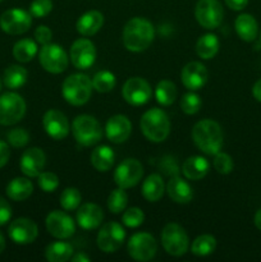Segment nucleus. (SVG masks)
Instances as JSON below:
<instances>
[{
  "label": "nucleus",
  "mask_w": 261,
  "mask_h": 262,
  "mask_svg": "<svg viewBox=\"0 0 261 262\" xmlns=\"http://www.w3.org/2000/svg\"><path fill=\"white\" fill-rule=\"evenodd\" d=\"M177 95H178V91H177L176 84L168 79L159 82L155 89L156 101L163 106H169L173 104L177 99Z\"/></svg>",
  "instance_id": "obj_34"
},
{
  "label": "nucleus",
  "mask_w": 261,
  "mask_h": 262,
  "mask_svg": "<svg viewBox=\"0 0 261 262\" xmlns=\"http://www.w3.org/2000/svg\"><path fill=\"white\" fill-rule=\"evenodd\" d=\"M2 87H3V82H2V79H0V91H2Z\"/></svg>",
  "instance_id": "obj_53"
},
{
  "label": "nucleus",
  "mask_w": 261,
  "mask_h": 262,
  "mask_svg": "<svg viewBox=\"0 0 261 262\" xmlns=\"http://www.w3.org/2000/svg\"><path fill=\"white\" fill-rule=\"evenodd\" d=\"M219 38L214 33H206L202 35L201 37L197 40L196 43V53L204 60H209L212 59L219 51Z\"/></svg>",
  "instance_id": "obj_30"
},
{
  "label": "nucleus",
  "mask_w": 261,
  "mask_h": 262,
  "mask_svg": "<svg viewBox=\"0 0 261 262\" xmlns=\"http://www.w3.org/2000/svg\"><path fill=\"white\" fill-rule=\"evenodd\" d=\"M123 99L133 106H141L148 102L151 97V87L146 79L132 77L123 84Z\"/></svg>",
  "instance_id": "obj_14"
},
{
  "label": "nucleus",
  "mask_w": 261,
  "mask_h": 262,
  "mask_svg": "<svg viewBox=\"0 0 261 262\" xmlns=\"http://www.w3.org/2000/svg\"><path fill=\"white\" fill-rule=\"evenodd\" d=\"M30 141V135L25 128H14L8 133V142L13 147H25Z\"/></svg>",
  "instance_id": "obj_44"
},
{
  "label": "nucleus",
  "mask_w": 261,
  "mask_h": 262,
  "mask_svg": "<svg viewBox=\"0 0 261 262\" xmlns=\"http://www.w3.org/2000/svg\"><path fill=\"white\" fill-rule=\"evenodd\" d=\"M125 239V232L120 224L115 222L106 223L97 233V247L105 253H113L122 247Z\"/></svg>",
  "instance_id": "obj_12"
},
{
  "label": "nucleus",
  "mask_w": 261,
  "mask_h": 262,
  "mask_svg": "<svg viewBox=\"0 0 261 262\" xmlns=\"http://www.w3.org/2000/svg\"><path fill=\"white\" fill-rule=\"evenodd\" d=\"M38 60L46 72L53 74L63 73L69 63L68 54L60 45H56V43L42 45L38 53Z\"/></svg>",
  "instance_id": "obj_8"
},
{
  "label": "nucleus",
  "mask_w": 261,
  "mask_h": 262,
  "mask_svg": "<svg viewBox=\"0 0 261 262\" xmlns=\"http://www.w3.org/2000/svg\"><path fill=\"white\" fill-rule=\"evenodd\" d=\"M145 222V214L138 207H129L124 210L122 216V223L128 228H138Z\"/></svg>",
  "instance_id": "obj_40"
},
{
  "label": "nucleus",
  "mask_w": 261,
  "mask_h": 262,
  "mask_svg": "<svg viewBox=\"0 0 261 262\" xmlns=\"http://www.w3.org/2000/svg\"><path fill=\"white\" fill-rule=\"evenodd\" d=\"M210 164L202 156H191L182 165V173L189 181H200L209 173Z\"/></svg>",
  "instance_id": "obj_24"
},
{
  "label": "nucleus",
  "mask_w": 261,
  "mask_h": 262,
  "mask_svg": "<svg viewBox=\"0 0 261 262\" xmlns=\"http://www.w3.org/2000/svg\"><path fill=\"white\" fill-rule=\"evenodd\" d=\"M53 10L51 0H33L30 5V13L35 18H44Z\"/></svg>",
  "instance_id": "obj_43"
},
{
  "label": "nucleus",
  "mask_w": 261,
  "mask_h": 262,
  "mask_svg": "<svg viewBox=\"0 0 261 262\" xmlns=\"http://www.w3.org/2000/svg\"><path fill=\"white\" fill-rule=\"evenodd\" d=\"M197 22L206 30H214L223 22L224 10L219 0H199L194 8Z\"/></svg>",
  "instance_id": "obj_9"
},
{
  "label": "nucleus",
  "mask_w": 261,
  "mask_h": 262,
  "mask_svg": "<svg viewBox=\"0 0 261 262\" xmlns=\"http://www.w3.org/2000/svg\"><path fill=\"white\" fill-rule=\"evenodd\" d=\"M26 114V101L15 92H7L0 96V124L13 125Z\"/></svg>",
  "instance_id": "obj_7"
},
{
  "label": "nucleus",
  "mask_w": 261,
  "mask_h": 262,
  "mask_svg": "<svg viewBox=\"0 0 261 262\" xmlns=\"http://www.w3.org/2000/svg\"><path fill=\"white\" fill-rule=\"evenodd\" d=\"M225 4L233 10H243L248 4V0H224Z\"/></svg>",
  "instance_id": "obj_48"
},
{
  "label": "nucleus",
  "mask_w": 261,
  "mask_h": 262,
  "mask_svg": "<svg viewBox=\"0 0 261 262\" xmlns=\"http://www.w3.org/2000/svg\"><path fill=\"white\" fill-rule=\"evenodd\" d=\"M8 233H9L10 239L17 245H30L35 242L37 238L38 228L31 219L19 217L10 223Z\"/></svg>",
  "instance_id": "obj_17"
},
{
  "label": "nucleus",
  "mask_w": 261,
  "mask_h": 262,
  "mask_svg": "<svg viewBox=\"0 0 261 262\" xmlns=\"http://www.w3.org/2000/svg\"><path fill=\"white\" fill-rule=\"evenodd\" d=\"M46 229L58 239H67L76 232V223L64 211H51L45 220Z\"/></svg>",
  "instance_id": "obj_16"
},
{
  "label": "nucleus",
  "mask_w": 261,
  "mask_h": 262,
  "mask_svg": "<svg viewBox=\"0 0 261 262\" xmlns=\"http://www.w3.org/2000/svg\"><path fill=\"white\" fill-rule=\"evenodd\" d=\"M155 38V28L150 20L135 17L125 23L123 28V43L127 50L141 53L153 43Z\"/></svg>",
  "instance_id": "obj_1"
},
{
  "label": "nucleus",
  "mask_w": 261,
  "mask_h": 262,
  "mask_svg": "<svg viewBox=\"0 0 261 262\" xmlns=\"http://www.w3.org/2000/svg\"><path fill=\"white\" fill-rule=\"evenodd\" d=\"M42 125L46 135L55 141L64 140L69 133V122L66 115L55 109L48 110L44 114Z\"/></svg>",
  "instance_id": "obj_18"
},
{
  "label": "nucleus",
  "mask_w": 261,
  "mask_h": 262,
  "mask_svg": "<svg viewBox=\"0 0 261 262\" xmlns=\"http://www.w3.org/2000/svg\"><path fill=\"white\" fill-rule=\"evenodd\" d=\"M71 260L73 262H89L90 257H89V256L84 255L83 252H79V253H77V255L72 256Z\"/></svg>",
  "instance_id": "obj_50"
},
{
  "label": "nucleus",
  "mask_w": 261,
  "mask_h": 262,
  "mask_svg": "<svg viewBox=\"0 0 261 262\" xmlns=\"http://www.w3.org/2000/svg\"><path fill=\"white\" fill-rule=\"evenodd\" d=\"M117 84V78L114 74L109 71L97 72L92 78V87L100 94H106L110 92Z\"/></svg>",
  "instance_id": "obj_36"
},
{
  "label": "nucleus",
  "mask_w": 261,
  "mask_h": 262,
  "mask_svg": "<svg viewBox=\"0 0 261 262\" xmlns=\"http://www.w3.org/2000/svg\"><path fill=\"white\" fill-rule=\"evenodd\" d=\"M166 192L169 197L177 204H188L193 197L191 186L181 177H173L166 184Z\"/></svg>",
  "instance_id": "obj_25"
},
{
  "label": "nucleus",
  "mask_w": 261,
  "mask_h": 262,
  "mask_svg": "<svg viewBox=\"0 0 261 262\" xmlns=\"http://www.w3.org/2000/svg\"><path fill=\"white\" fill-rule=\"evenodd\" d=\"M37 54V43L31 38H22L15 42L13 48V56L20 63H28Z\"/></svg>",
  "instance_id": "obj_32"
},
{
  "label": "nucleus",
  "mask_w": 261,
  "mask_h": 262,
  "mask_svg": "<svg viewBox=\"0 0 261 262\" xmlns=\"http://www.w3.org/2000/svg\"><path fill=\"white\" fill-rule=\"evenodd\" d=\"M32 25V15L31 13L23 9L5 10L0 15V28L8 35H22L27 32Z\"/></svg>",
  "instance_id": "obj_11"
},
{
  "label": "nucleus",
  "mask_w": 261,
  "mask_h": 262,
  "mask_svg": "<svg viewBox=\"0 0 261 262\" xmlns=\"http://www.w3.org/2000/svg\"><path fill=\"white\" fill-rule=\"evenodd\" d=\"M69 58L77 69H89L96 60V48L89 38H78L72 45Z\"/></svg>",
  "instance_id": "obj_15"
},
{
  "label": "nucleus",
  "mask_w": 261,
  "mask_h": 262,
  "mask_svg": "<svg viewBox=\"0 0 261 262\" xmlns=\"http://www.w3.org/2000/svg\"><path fill=\"white\" fill-rule=\"evenodd\" d=\"M215 158H214V161H212V165H214V169L217 171L219 174H223V176H225V174H229L230 171L233 170V166H234V164H233V159L230 158L228 154L225 152H217L215 154Z\"/></svg>",
  "instance_id": "obj_42"
},
{
  "label": "nucleus",
  "mask_w": 261,
  "mask_h": 262,
  "mask_svg": "<svg viewBox=\"0 0 261 262\" xmlns=\"http://www.w3.org/2000/svg\"><path fill=\"white\" fill-rule=\"evenodd\" d=\"M104 25V15L99 10H90L82 14L76 23V28L82 36H94Z\"/></svg>",
  "instance_id": "obj_23"
},
{
  "label": "nucleus",
  "mask_w": 261,
  "mask_h": 262,
  "mask_svg": "<svg viewBox=\"0 0 261 262\" xmlns=\"http://www.w3.org/2000/svg\"><path fill=\"white\" fill-rule=\"evenodd\" d=\"M253 222H255L256 228H257L258 230H261V209L257 210V212L255 214V219H253Z\"/></svg>",
  "instance_id": "obj_51"
},
{
  "label": "nucleus",
  "mask_w": 261,
  "mask_h": 262,
  "mask_svg": "<svg viewBox=\"0 0 261 262\" xmlns=\"http://www.w3.org/2000/svg\"><path fill=\"white\" fill-rule=\"evenodd\" d=\"M81 200V192L73 187L66 188L60 194V205L66 211H73V210L78 209Z\"/></svg>",
  "instance_id": "obj_38"
},
{
  "label": "nucleus",
  "mask_w": 261,
  "mask_h": 262,
  "mask_svg": "<svg viewBox=\"0 0 261 262\" xmlns=\"http://www.w3.org/2000/svg\"><path fill=\"white\" fill-rule=\"evenodd\" d=\"M252 95L258 102H261V79H258L252 87Z\"/></svg>",
  "instance_id": "obj_49"
},
{
  "label": "nucleus",
  "mask_w": 261,
  "mask_h": 262,
  "mask_svg": "<svg viewBox=\"0 0 261 262\" xmlns=\"http://www.w3.org/2000/svg\"><path fill=\"white\" fill-rule=\"evenodd\" d=\"M9 156H10V150L8 143L4 142V141H0V168H3V166L8 163Z\"/></svg>",
  "instance_id": "obj_47"
},
{
  "label": "nucleus",
  "mask_w": 261,
  "mask_h": 262,
  "mask_svg": "<svg viewBox=\"0 0 261 262\" xmlns=\"http://www.w3.org/2000/svg\"><path fill=\"white\" fill-rule=\"evenodd\" d=\"M45 152L40 147H31L26 150L20 158V171L28 178H37L45 168Z\"/></svg>",
  "instance_id": "obj_20"
},
{
  "label": "nucleus",
  "mask_w": 261,
  "mask_h": 262,
  "mask_svg": "<svg viewBox=\"0 0 261 262\" xmlns=\"http://www.w3.org/2000/svg\"><path fill=\"white\" fill-rule=\"evenodd\" d=\"M141 130L151 142H163L170 133V120L164 110L153 107L141 118Z\"/></svg>",
  "instance_id": "obj_3"
},
{
  "label": "nucleus",
  "mask_w": 261,
  "mask_h": 262,
  "mask_svg": "<svg viewBox=\"0 0 261 262\" xmlns=\"http://www.w3.org/2000/svg\"><path fill=\"white\" fill-rule=\"evenodd\" d=\"M35 38L36 42H38L40 45H46V43H50L51 38H53V32L49 27L41 25L35 30Z\"/></svg>",
  "instance_id": "obj_45"
},
{
  "label": "nucleus",
  "mask_w": 261,
  "mask_h": 262,
  "mask_svg": "<svg viewBox=\"0 0 261 262\" xmlns=\"http://www.w3.org/2000/svg\"><path fill=\"white\" fill-rule=\"evenodd\" d=\"M37 178L38 186L46 193H51V192H54L58 188L59 178L56 174L51 173V171H41Z\"/></svg>",
  "instance_id": "obj_41"
},
{
  "label": "nucleus",
  "mask_w": 261,
  "mask_h": 262,
  "mask_svg": "<svg viewBox=\"0 0 261 262\" xmlns=\"http://www.w3.org/2000/svg\"><path fill=\"white\" fill-rule=\"evenodd\" d=\"M32 192L33 184L27 178H14L7 186V194L13 201H25Z\"/></svg>",
  "instance_id": "obj_29"
},
{
  "label": "nucleus",
  "mask_w": 261,
  "mask_h": 262,
  "mask_svg": "<svg viewBox=\"0 0 261 262\" xmlns=\"http://www.w3.org/2000/svg\"><path fill=\"white\" fill-rule=\"evenodd\" d=\"M215 247H216V239L210 234H202L192 242L191 251L194 256L204 257L211 255L215 251Z\"/></svg>",
  "instance_id": "obj_35"
},
{
  "label": "nucleus",
  "mask_w": 261,
  "mask_h": 262,
  "mask_svg": "<svg viewBox=\"0 0 261 262\" xmlns=\"http://www.w3.org/2000/svg\"><path fill=\"white\" fill-rule=\"evenodd\" d=\"M72 132L79 145L84 147L94 146L101 140L102 129L96 118L92 115H78L72 123Z\"/></svg>",
  "instance_id": "obj_5"
},
{
  "label": "nucleus",
  "mask_w": 261,
  "mask_h": 262,
  "mask_svg": "<svg viewBox=\"0 0 261 262\" xmlns=\"http://www.w3.org/2000/svg\"><path fill=\"white\" fill-rule=\"evenodd\" d=\"M234 27L235 32L240 36L241 40L251 42V41H253L257 37V22H256V19L251 14L243 13V14L238 15L237 19H235Z\"/></svg>",
  "instance_id": "obj_26"
},
{
  "label": "nucleus",
  "mask_w": 261,
  "mask_h": 262,
  "mask_svg": "<svg viewBox=\"0 0 261 262\" xmlns=\"http://www.w3.org/2000/svg\"><path fill=\"white\" fill-rule=\"evenodd\" d=\"M12 217V207L8 204L7 200L0 196V227L7 224Z\"/></svg>",
  "instance_id": "obj_46"
},
{
  "label": "nucleus",
  "mask_w": 261,
  "mask_h": 262,
  "mask_svg": "<svg viewBox=\"0 0 261 262\" xmlns=\"http://www.w3.org/2000/svg\"><path fill=\"white\" fill-rule=\"evenodd\" d=\"M260 43H261V37H260Z\"/></svg>",
  "instance_id": "obj_54"
},
{
  "label": "nucleus",
  "mask_w": 261,
  "mask_h": 262,
  "mask_svg": "<svg viewBox=\"0 0 261 262\" xmlns=\"http://www.w3.org/2000/svg\"><path fill=\"white\" fill-rule=\"evenodd\" d=\"M5 250V239H4V235L0 233V253Z\"/></svg>",
  "instance_id": "obj_52"
},
{
  "label": "nucleus",
  "mask_w": 261,
  "mask_h": 262,
  "mask_svg": "<svg viewBox=\"0 0 261 262\" xmlns=\"http://www.w3.org/2000/svg\"><path fill=\"white\" fill-rule=\"evenodd\" d=\"M106 137L113 143H123L129 138L132 124L125 115H114L106 122Z\"/></svg>",
  "instance_id": "obj_21"
},
{
  "label": "nucleus",
  "mask_w": 261,
  "mask_h": 262,
  "mask_svg": "<svg viewBox=\"0 0 261 262\" xmlns=\"http://www.w3.org/2000/svg\"><path fill=\"white\" fill-rule=\"evenodd\" d=\"M72 256L73 247L67 242H53L45 248V258L49 262H66Z\"/></svg>",
  "instance_id": "obj_31"
},
{
  "label": "nucleus",
  "mask_w": 261,
  "mask_h": 262,
  "mask_svg": "<svg viewBox=\"0 0 261 262\" xmlns=\"http://www.w3.org/2000/svg\"><path fill=\"white\" fill-rule=\"evenodd\" d=\"M142 196L148 202H156L163 197L165 186L163 178L159 174H151L143 181L142 183Z\"/></svg>",
  "instance_id": "obj_28"
},
{
  "label": "nucleus",
  "mask_w": 261,
  "mask_h": 262,
  "mask_svg": "<svg viewBox=\"0 0 261 262\" xmlns=\"http://www.w3.org/2000/svg\"><path fill=\"white\" fill-rule=\"evenodd\" d=\"M115 160V154L112 147L106 145H101L95 148L91 152V164L96 170L107 171L113 166Z\"/></svg>",
  "instance_id": "obj_27"
},
{
  "label": "nucleus",
  "mask_w": 261,
  "mask_h": 262,
  "mask_svg": "<svg viewBox=\"0 0 261 262\" xmlns=\"http://www.w3.org/2000/svg\"><path fill=\"white\" fill-rule=\"evenodd\" d=\"M207 73L206 67L200 61H191L186 64L181 72V79L183 86L189 91H197L206 84Z\"/></svg>",
  "instance_id": "obj_19"
},
{
  "label": "nucleus",
  "mask_w": 261,
  "mask_h": 262,
  "mask_svg": "<svg viewBox=\"0 0 261 262\" xmlns=\"http://www.w3.org/2000/svg\"><path fill=\"white\" fill-rule=\"evenodd\" d=\"M143 176V166L137 159H125L114 171V182L123 189L132 188Z\"/></svg>",
  "instance_id": "obj_13"
},
{
  "label": "nucleus",
  "mask_w": 261,
  "mask_h": 262,
  "mask_svg": "<svg viewBox=\"0 0 261 262\" xmlns=\"http://www.w3.org/2000/svg\"><path fill=\"white\" fill-rule=\"evenodd\" d=\"M200 107H201V99L197 94L193 91L188 92V94L183 95L181 99V109L184 114L193 115L199 113Z\"/></svg>",
  "instance_id": "obj_39"
},
{
  "label": "nucleus",
  "mask_w": 261,
  "mask_h": 262,
  "mask_svg": "<svg viewBox=\"0 0 261 262\" xmlns=\"http://www.w3.org/2000/svg\"><path fill=\"white\" fill-rule=\"evenodd\" d=\"M128 204V194L125 191L120 187L112 192L107 197V209L113 212V214H120L125 210Z\"/></svg>",
  "instance_id": "obj_37"
},
{
  "label": "nucleus",
  "mask_w": 261,
  "mask_h": 262,
  "mask_svg": "<svg viewBox=\"0 0 261 262\" xmlns=\"http://www.w3.org/2000/svg\"><path fill=\"white\" fill-rule=\"evenodd\" d=\"M194 145L206 155H215L222 150L223 132L219 123L211 119H202L192 129Z\"/></svg>",
  "instance_id": "obj_2"
},
{
  "label": "nucleus",
  "mask_w": 261,
  "mask_h": 262,
  "mask_svg": "<svg viewBox=\"0 0 261 262\" xmlns=\"http://www.w3.org/2000/svg\"><path fill=\"white\" fill-rule=\"evenodd\" d=\"M161 245L168 255L179 257L188 251V235L181 225L169 223L161 232Z\"/></svg>",
  "instance_id": "obj_6"
},
{
  "label": "nucleus",
  "mask_w": 261,
  "mask_h": 262,
  "mask_svg": "<svg viewBox=\"0 0 261 262\" xmlns=\"http://www.w3.org/2000/svg\"><path fill=\"white\" fill-rule=\"evenodd\" d=\"M92 79L83 73H76L67 77L61 86L64 100L73 106H81L90 100L92 94Z\"/></svg>",
  "instance_id": "obj_4"
},
{
  "label": "nucleus",
  "mask_w": 261,
  "mask_h": 262,
  "mask_svg": "<svg viewBox=\"0 0 261 262\" xmlns=\"http://www.w3.org/2000/svg\"><path fill=\"white\" fill-rule=\"evenodd\" d=\"M0 2H2V0H0Z\"/></svg>",
  "instance_id": "obj_55"
},
{
  "label": "nucleus",
  "mask_w": 261,
  "mask_h": 262,
  "mask_svg": "<svg viewBox=\"0 0 261 262\" xmlns=\"http://www.w3.org/2000/svg\"><path fill=\"white\" fill-rule=\"evenodd\" d=\"M28 73L26 68L20 66H10L5 69L3 82L10 90H17L27 82Z\"/></svg>",
  "instance_id": "obj_33"
},
{
  "label": "nucleus",
  "mask_w": 261,
  "mask_h": 262,
  "mask_svg": "<svg viewBox=\"0 0 261 262\" xmlns=\"http://www.w3.org/2000/svg\"><path fill=\"white\" fill-rule=\"evenodd\" d=\"M128 255L136 261H150L158 252V242L148 233H136L127 245Z\"/></svg>",
  "instance_id": "obj_10"
},
{
  "label": "nucleus",
  "mask_w": 261,
  "mask_h": 262,
  "mask_svg": "<svg viewBox=\"0 0 261 262\" xmlns=\"http://www.w3.org/2000/svg\"><path fill=\"white\" fill-rule=\"evenodd\" d=\"M77 223L82 229L91 230L100 227L104 219L101 207L95 204H83L77 209Z\"/></svg>",
  "instance_id": "obj_22"
}]
</instances>
